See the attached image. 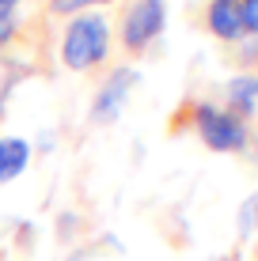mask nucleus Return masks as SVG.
<instances>
[{"mask_svg":"<svg viewBox=\"0 0 258 261\" xmlns=\"http://www.w3.org/2000/svg\"><path fill=\"white\" fill-rule=\"evenodd\" d=\"M106 46H110V34H106V19L103 15H80V19L68 23L65 31V46H61V57H65L68 68H91L106 57Z\"/></svg>","mask_w":258,"mask_h":261,"instance_id":"obj_1","label":"nucleus"},{"mask_svg":"<svg viewBox=\"0 0 258 261\" xmlns=\"http://www.w3.org/2000/svg\"><path fill=\"white\" fill-rule=\"evenodd\" d=\"M194 118H198L201 140H205L213 151H239L247 144V129H243V121H239V114H232V110H217V106L201 102L198 110H194Z\"/></svg>","mask_w":258,"mask_h":261,"instance_id":"obj_2","label":"nucleus"},{"mask_svg":"<svg viewBox=\"0 0 258 261\" xmlns=\"http://www.w3.org/2000/svg\"><path fill=\"white\" fill-rule=\"evenodd\" d=\"M163 19H167V8L163 0H133L129 15H126V46L129 49H145L148 42L163 31Z\"/></svg>","mask_w":258,"mask_h":261,"instance_id":"obj_3","label":"nucleus"},{"mask_svg":"<svg viewBox=\"0 0 258 261\" xmlns=\"http://www.w3.org/2000/svg\"><path fill=\"white\" fill-rule=\"evenodd\" d=\"M133 84H137V72H133V68H118V72L103 84V91L95 95L91 118H95V121H114V118L122 114V102H126V95L133 91Z\"/></svg>","mask_w":258,"mask_h":261,"instance_id":"obj_4","label":"nucleus"},{"mask_svg":"<svg viewBox=\"0 0 258 261\" xmlns=\"http://www.w3.org/2000/svg\"><path fill=\"white\" fill-rule=\"evenodd\" d=\"M209 27L217 38L232 42L243 34V12H239V0H213L209 4Z\"/></svg>","mask_w":258,"mask_h":261,"instance_id":"obj_5","label":"nucleus"},{"mask_svg":"<svg viewBox=\"0 0 258 261\" xmlns=\"http://www.w3.org/2000/svg\"><path fill=\"white\" fill-rule=\"evenodd\" d=\"M27 159H31V144L23 137H4L0 140V182H12L27 170Z\"/></svg>","mask_w":258,"mask_h":261,"instance_id":"obj_6","label":"nucleus"},{"mask_svg":"<svg viewBox=\"0 0 258 261\" xmlns=\"http://www.w3.org/2000/svg\"><path fill=\"white\" fill-rule=\"evenodd\" d=\"M228 95H232V106L239 114L258 110V76H239L228 84Z\"/></svg>","mask_w":258,"mask_h":261,"instance_id":"obj_7","label":"nucleus"},{"mask_svg":"<svg viewBox=\"0 0 258 261\" xmlns=\"http://www.w3.org/2000/svg\"><path fill=\"white\" fill-rule=\"evenodd\" d=\"M239 12H243V31H258V0H243Z\"/></svg>","mask_w":258,"mask_h":261,"instance_id":"obj_8","label":"nucleus"},{"mask_svg":"<svg viewBox=\"0 0 258 261\" xmlns=\"http://www.w3.org/2000/svg\"><path fill=\"white\" fill-rule=\"evenodd\" d=\"M91 4H103V0H53V12L65 15V12H80V8H91Z\"/></svg>","mask_w":258,"mask_h":261,"instance_id":"obj_9","label":"nucleus"},{"mask_svg":"<svg viewBox=\"0 0 258 261\" xmlns=\"http://www.w3.org/2000/svg\"><path fill=\"white\" fill-rule=\"evenodd\" d=\"M15 34V12L12 15H0V49L8 46V38Z\"/></svg>","mask_w":258,"mask_h":261,"instance_id":"obj_10","label":"nucleus"},{"mask_svg":"<svg viewBox=\"0 0 258 261\" xmlns=\"http://www.w3.org/2000/svg\"><path fill=\"white\" fill-rule=\"evenodd\" d=\"M8 87H12V72H0V102H4Z\"/></svg>","mask_w":258,"mask_h":261,"instance_id":"obj_11","label":"nucleus"},{"mask_svg":"<svg viewBox=\"0 0 258 261\" xmlns=\"http://www.w3.org/2000/svg\"><path fill=\"white\" fill-rule=\"evenodd\" d=\"M15 4H19V0H0V15H12Z\"/></svg>","mask_w":258,"mask_h":261,"instance_id":"obj_12","label":"nucleus"}]
</instances>
